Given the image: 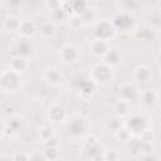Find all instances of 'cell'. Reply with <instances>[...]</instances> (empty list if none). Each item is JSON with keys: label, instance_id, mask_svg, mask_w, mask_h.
Here are the masks:
<instances>
[{"label": "cell", "instance_id": "31", "mask_svg": "<svg viewBox=\"0 0 161 161\" xmlns=\"http://www.w3.org/2000/svg\"><path fill=\"white\" fill-rule=\"evenodd\" d=\"M45 8L50 13H53L55 10L64 8V1H62V0H45Z\"/></svg>", "mask_w": 161, "mask_h": 161}, {"label": "cell", "instance_id": "7", "mask_svg": "<svg viewBox=\"0 0 161 161\" xmlns=\"http://www.w3.org/2000/svg\"><path fill=\"white\" fill-rule=\"evenodd\" d=\"M59 60L65 65H73L80 60V50L74 43H65L60 47L58 53Z\"/></svg>", "mask_w": 161, "mask_h": 161}, {"label": "cell", "instance_id": "1", "mask_svg": "<svg viewBox=\"0 0 161 161\" xmlns=\"http://www.w3.org/2000/svg\"><path fill=\"white\" fill-rule=\"evenodd\" d=\"M24 83L23 75L10 67L3 69L0 74V88L4 93H16L21 89Z\"/></svg>", "mask_w": 161, "mask_h": 161}, {"label": "cell", "instance_id": "27", "mask_svg": "<svg viewBox=\"0 0 161 161\" xmlns=\"http://www.w3.org/2000/svg\"><path fill=\"white\" fill-rule=\"evenodd\" d=\"M114 137H116L119 142H122V143H128V142L132 140L133 135H132L131 131L126 127V125H123L122 127H119V128L114 132Z\"/></svg>", "mask_w": 161, "mask_h": 161}, {"label": "cell", "instance_id": "6", "mask_svg": "<svg viewBox=\"0 0 161 161\" xmlns=\"http://www.w3.org/2000/svg\"><path fill=\"white\" fill-rule=\"evenodd\" d=\"M112 23L117 31L127 33L131 30H136V19L135 15L128 10H121L118 11L112 19Z\"/></svg>", "mask_w": 161, "mask_h": 161}, {"label": "cell", "instance_id": "4", "mask_svg": "<svg viewBox=\"0 0 161 161\" xmlns=\"http://www.w3.org/2000/svg\"><path fill=\"white\" fill-rule=\"evenodd\" d=\"M88 130V123L87 119L80 116V114H74L72 116L68 122H67V131L68 135L74 138V140H83L89 132Z\"/></svg>", "mask_w": 161, "mask_h": 161}, {"label": "cell", "instance_id": "34", "mask_svg": "<svg viewBox=\"0 0 161 161\" xmlns=\"http://www.w3.org/2000/svg\"><path fill=\"white\" fill-rule=\"evenodd\" d=\"M33 155L30 152H26V151H18L15 152L10 158L13 161H26V160H31Z\"/></svg>", "mask_w": 161, "mask_h": 161}, {"label": "cell", "instance_id": "12", "mask_svg": "<svg viewBox=\"0 0 161 161\" xmlns=\"http://www.w3.org/2000/svg\"><path fill=\"white\" fill-rule=\"evenodd\" d=\"M43 80L50 88H59L63 84L64 74L58 67H49L43 73Z\"/></svg>", "mask_w": 161, "mask_h": 161}, {"label": "cell", "instance_id": "36", "mask_svg": "<svg viewBox=\"0 0 161 161\" xmlns=\"http://www.w3.org/2000/svg\"><path fill=\"white\" fill-rule=\"evenodd\" d=\"M140 138H141L142 141H145V142H152V141H153V138H155V135H153L152 128L150 127L148 130H146V131L140 136Z\"/></svg>", "mask_w": 161, "mask_h": 161}, {"label": "cell", "instance_id": "41", "mask_svg": "<svg viewBox=\"0 0 161 161\" xmlns=\"http://www.w3.org/2000/svg\"><path fill=\"white\" fill-rule=\"evenodd\" d=\"M62 1H64V3H68V0H62Z\"/></svg>", "mask_w": 161, "mask_h": 161}, {"label": "cell", "instance_id": "26", "mask_svg": "<svg viewBox=\"0 0 161 161\" xmlns=\"http://www.w3.org/2000/svg\"><path fill=\"white\" fill-rule=\"evenodd\" d=\"M43 155L47 161L59 160L60 158V148H59V146H44Z\"/></svg>", "mask_w": 161, "mask_h": 161}, {"label": "cell", "instance_id": "32", "mask_svg": "<svg viewBox=\"0 0 161 161\" xmlns=\"http://www.w3.org/2000/svg\"><path fill=\"white\" fill-rule=\"evenodd\" d=\"M119 157H121V155L116 148H104V151H103V160L114 161V160H118Z\"/></svg>", "mask_w": 161, "mask_h": 161}, {"label": "cell", "instance_id": "13", "mask_svg": "<svg viewBox=\"0 0 161 161\" xmlns=\"http://www.w3.org/2000/svg\"><path fill=\"white\" fill-rule=\"evenodd\" d=\"M98 87H99V86H98L89 75H88L87 78H82V79L77 83L78 94H79V97H80L82 99H84V101H88L89 98H92Z\"/></svg>", "mask_w": 161, "mask_h": 161}, {"label": "cell", "instance_id": "17", "mask_svg": "<svg viewBox=\"0 0 161 161\" xmlns=\"http://www.w3.org/2000/svg\"><path fill=\"white\" fill-rule=\"evenodd\" d=\"M145 107H153L158 102V94L152 88H143L140 91V99Z\"/></svg>", "mask_w": 161, "mask_h": 161}, {"label": "cell", "instance_id": "14", "mask_svg": "<svg viewBox=\"0 0 161 161\" xmlns=\"http://www.w3.org/2000/svg\"><path fill=\"white\" fill-rule=\"evenodd\" d=\"M132 77L137 86H147L152 80V69L147 64H140L135 67Z\"/></svg>", "mask_w": 161, "mask_h": 161}, {"label": "cell", "instance_id": "19", "mask_svg": "<svg viewBox=\"0 0 161 161\" xmlns=\"http://www.w3.org/2000/svg\"><path fill=\"white\" fill-rule=\"evenodd\" d=\"M102 62H104L106 64H108L109 67H112V68L116 69V68L119 67L121 63H122V54H121V50L117 49V48H111V49L106 53V55L102 58Z\"/></svg>", "mask_w": 161, "mask_h": 161}, {"label": "cell", "instance_id": "23", "mask_svg": "<svg viewBox=\"0 0 161 161\" xmlns=\"http://www.w3.org/2000/svg\"><path fill=\"white\" fill-rule=\"evenodd\" d=\"M123 125H125V119H123L122 117L114 114V113H112V114H109V116H107V117L104 118V128H106L108 132H112L113 135H114V132H116L119 127H122Z\"/></svg>", "mask_w": 161, "mask_h": 161}, {"label": "cell", "instance_id": "8", "mask_svg": "<svg viewBox=\"0 0 161 161\" xmlns=\"http://www.w3.org/2000/svg\"><path fill=\"white\" fill-rule=\"evenodd\" d=\"M93 34H94V38L111 42L116 36L117 29L114 28L112 20H109V19H102V20L96 21V24L93 26Z\"/></svg>", "mask_w": 161, "mask_h": 161}, {"label": "cell", "instance_id": "11", "mask_svg": "<svg viewBox=\"0 0 161 161\" xmlns=\"http://www.w3.org/2000/svg\"><path fill=\"white\" fill-rule=\"evenodd\" d=\"M35 52H36V47H35V43L33 42V39L20 36L16 40L15 47H14L15 55H20V57H24L30 60L35 55Z\"/></svg>", "mask_w": 161, "mask_h": 161}, {"label": "cell", "instance_id": "35", "mask_svg": "<svg viewBox=\"0 0 161 161\" xmlns=\"http://www.w3.org/2000/svg\"><path fill=\"white\" fill-rule=\"evenodd\" d=\"M50 16H52V20L55 21V20H63V19H65L68 16V14H67V10L64 8H62L59 10H55V11L50 13Z\"/></svg>", "mask_w": 161, "mask_h": 161}, {"label": "cell", "instance_id": "9", "mask_svg": "<svg viewBox=\"0 0 161 161\" xmlns=\"http://www.w3.org/2000/svg\"><path fill=\"white\" fill-rule=\"evenodd\" d=\"M47 118L52 123L63 125V123H67L68 122L69 113H68V109L65 108L64 104H62L59 102H54L47 109Z\"/></svg>", "mask_w": 161, "mask_h": 161}, {"label": "cell", "instance_id": "2", "mask_svg": "<svg viewBox=\"0 0 161 161\" xmlns=\"http://www.w3.org/2000/svg\"><path fill=\"white\" fill-rule=\"evenodd\" d=\"M82 153L87 160H103L104 147L101 143L99 138L93 133H88L82 140Z\"/></svg>", "mask_w": 161, "mask_h": 161}, {"label": "cell", "instance_id": "24", "mask_svg": "<svg viewBox=\"0 0 161 161\" xmlns=\"http://www.w3.org/2000/svg\"><path fill=\"white\" fill-rule=\"evenodd\" d=\"M113 113L119 116V117H122L123 119H126L131 114V103L118 98L113 103Z\"/></svg>", "mask_w": 161, "mask_h": 161}, {"label": "cell", "instance_id": "20", "mask_svg": "<svg viewBox=\"0 0 161 161\" xmlns=\"http://www.w3.org/2000/svg\"><path fill=\"white\" fill-rule=\"evenodd\" d=\"M20 24H21V20L16 15L9 14L3 20V29H4V31L10 33V34L18 33L19 31V28H20Z\"/></svg>", "mask_w": 161, "mask_h": 161}, {"label": "cell", "instance_id": "33", "mask_svg": "<svg viewBox=\"0 0 161 161\" xmlns=\"http://www.w3.org/2000/svg\"><path fill=\"white\" fill-rule=\"evenodd\" d=\"M84 23V19L82 15L79 14H72V16L69 18V24L73 29H79Z\"/></svg>", "mask_w": 161, "mask_h": 161}, {"label": "cell", "instance_id": "38", "mask_svg": "<svg viewBox=\"0 0 161 161\" xmlns=\"http://www.w3.org/2000/svg\"><path fill=\"white\" fill-rule=\"evenodd\" d=\"M23 3V0H9V4L11 6H19Z\"/></svg>", "mask_w": 161, "mask_h": 161}, {"label": "cell", "instance_id": "39", "mask_svg": "<svg viewBox=\"0 0 161 161\" xmlns=\"http://www.w3.org/2000/svg\"><path fill=\"white\" fill-rule=\"evenodd\" d=\"M158 77H160V79H161V64H160V67H158Z\"/></svg>", "mask_w": 161, "mask_h": 161}, {"label": "cell", "instance_id": "5", "mask_svg": "<svg viewBox=\"0 0 161 161\" xmlns=\"http://www.w3.org/2000/svg\"><path fill=\"white\" fill-rule=\"evenodd\" d=\"M125 125L131 131V133L133 135V137H140L146 130H148L151 127V123H150L148 118L146 116L141 114V113L130 114L125 119Z\"/></svg>", "mask_w": 161, "mask_h": 161}, {"label": "cell", "instance_id": "28", "mask_svg": "<svg viewBox=\"0 0 161 161\" xmlns=\"http://www.w3.org/2000/svg\"><path fill=\"white\" fill-rule=\"evenodd\" d=\"M68 4L70 6V9H72V14L82 15L88 9L86 0H68Z\"/></svg>", "mask_w": 161, "mask_h": 161}, {"label": "cell", "instance_id": "30", "mask_svg": "<svg viewBox=\"0 0 161 161\" xmlns=\"http://www.w3.org/2000/svg\"><path fill=\"white\" fill-rule=\"evenodd\" d=\"M146 25L152 28L153 30H160L161 29V14L160 13H153L147 16L146 19Z\"/></svg>", "mask_w": 161, "mask_h": 161}, {"label": "cell", "instance_id": "29", "mask_svg": "<svg viewBox=\"0 0 161 161\" xmlns=\"http://www.w3.org/2000/svg\"><path fill=\"white\" fill-rule=\"evenodd\" d=\"M54 136H55V128L53 126L44 125V126H42L39 128V137H40L42 142H44V141H47V140H49V138H52Z\"/></svg>", "mask_w": 161, "mask_h": 161}, {"label": "cell", "instance_id": "16", "mask_svg": "<svg viewBox=\"0 0 161 161\" xmlns=\"http://www.w3.org/2000/svg\"><path fill=\"white\" fill-rule=\"evenodd\" d=\"M23 122L18 116H10L3 122V136H14L18 135L21 130Z\"/></svg>", "mask_w": 161, "mask_h": 161}, {"label": "cell", "instance_id": "40", "mask_svg": "<svg viewBox=\"0 0 161 161\" xmlns=\"http://www.w3.org/2000/svg\"><path fill=\"white\" fill-rule=\"evenodd\" d=\"M158 60H160V64H161V50H160V53H158Z\"/></svg>", "mask_w": 161, "mask_h": 161}, {"label": "cell", "instance_id": "37", "mask_svg": "<svg viewBox=\"0 0 161 161\" xmlns=\"http://www.w3.org/2000/svg\"><path fill=\"white\" fill-rule=\"evenodd\" d=\"M43 145H44V146H59V142H58L57 137L54 136V137H52V138H49V140L44 141V142H43Z\"/></svg>", "mask_w": 161, "mask_h": 161}, {"label": "cell", "instance_id": "18", "mask_svg": "<svg viewBox=\"0 0 161 161\" xmlns=\"http://www.w3.org/2000/svg\"><path fill=\"white\" fill-rule=\"evenodd\" d=\"M18 33H19V35L21 38L33 39L36 35V33H38V26L35 25V23L33 20H30V19H23Z\"/></svg>", "mask_w": 161, "mask_h": 161}, {"label": "cell", "instance_id": "10", "mask_svg": "<svg viewBox=\"0 0 161 161\" xmlns=\"http://www.w3.org/2000/svg\"><path fill=\"white\" fill-rule=\"evenodd\" d=\"M118 98L128 103H133L140 99V88L135 82H123L118 86Z\"/></svg>", "mask_w": 161, "mask_h": 161}, {"label": "cell", "instance_id": "15", "mask_svg": "<svg viewBox=\"0 0 161 161\" xmlns=\"http://www.w3.org/2000/svg\"><path fill=\"white\" fill-rule=\"evenodd\" d=\"M88 49H89V53L93 57H96V58H103L106 55V53L111 49V44H109L108 40L93 38L89 42V44H88Z\"/></svg>", "mask_w": 161, "mask_h": 161}, {"label": "cell", "instance_id": "25", "mask_svg": "<svg viewBox=\"0 0 161 161\" xmlns=\"http://www.w3.org/2000/svg\"><path fill=\"white\" fill-rule=\"evenodd\" d=\"M135 35H136V38L140 39V40L148 42V40H152V39L155 38V35H156V30H153V29L150 28L148 25H145L143 28L135 30Z\"/></svg>", "mask_w": 161, "mask_h": 161}, {"label": "cell", "instance_id": "21", "mask_svg": "<svg viewBox=\"0 0 161 161\" xmlns=\"http://www.w3.org/2000/svg\"><path fill=\"white\" fill-rule=\"evenodd\" d=\"M29 65H30V60L29 59H26L24 57H20V55H15V54L11 57V59L9 62V67L11 69H14L15 72L20 73V74L26 72Z\"/></svg>", "mask_w": 161, "mask_h": 161}, {"label": "cell", "instance_id": "22", "mask_svg": "<svg viewBox=\"0 0 161 161\" xmlns=\"http://www.w3.org/2000/svg\"><path fill=\"white\" fill-rule=\"evenodd\" d=\"M38 31L40 34V36L43 39H50L55 35L57 33V25H55V21L49 19V20H45L43 21L39 26H38Z\"/></svg>", "mask_w": 161, "mask_h": 161}, {"label": "cell", "instance_id": "3", "mask_svg": "<svg viewBox=\"0 0 161 161\" xmlns=\"http://www.w3.org/2000/svg\"><path fill=\"white\" fill-rule=\"evenodd\" d=\"M89 77L98 84V86H104L108 84L109 82L113 80L114 78V68L109 67L104 62H99L94 64L91 68Z\"/></svg>", "mask_w": 161, "mask_h": 161}]
</instances>
